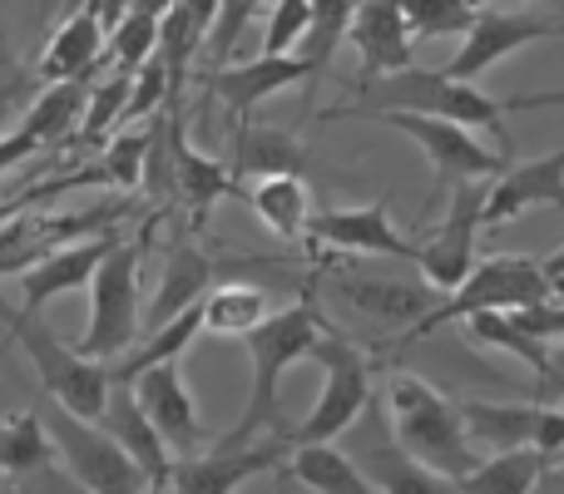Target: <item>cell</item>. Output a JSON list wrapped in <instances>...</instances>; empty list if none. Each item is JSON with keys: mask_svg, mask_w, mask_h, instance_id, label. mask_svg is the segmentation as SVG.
<instances>
[{"mask_svg": "<svg viewBox=\"0 0 564 494\" xmlns=\"http://www.w3.org/2000/svg\"><path fill=\"white\" fill-rule=\"evenodd\" d=\"M89 0H59V15H75V10H85Z\"/></svg>", "mask_w": 564, "mask_h": 494, "instance_id": "obj_49", "label": "cell"}, {"mask_svg": "<svg viewBox=\"0 0 564 494\" xmlns=\"http://www.w3.org/2000/svg\"><path fill=\"white\" fill-rule=\"evenodd\" d=\"M258 6H263V0H218V15H214V25H208V35H204V55H208L204 69L224 65L228 50H234L238 40H243V30L253 25Z\"/></svg>", "mask_w": 564, "mask_h": 494, "instance_id": "obj_38", "label": "cell"}, {"mask_svg": "<svg viewBox=\"0 0 564 494\" xmlns=\"http://www.w3.org/2000/svg\"><path fill=\"white\" fill-rule=\"evenodd\" d=\"M371 114H431V119H451L460 129H496L500 154H510V134H506V109L490 95H480L476 85L446 79L441 69H397L357 85L351 105H332L322 109V119H371Z\"/></svg>", "mask_w": 564, "mask_h": 494, "instance_id": "obj_1", "label": "cell"}, {"mask_svg": "<svg viewBox=\"0 0 564 494\" xmlns=\"http://www.w3.org/2000/svg\"><path fill=\"white\" fill-rule=\"evenodd\" d=\"M530 208H560L564 213V144L530 164H506V174L490 178L480 228H506Z\"/></svg>", "mask_w": 564, "mask_h": 494, "instance_id": "obj_19", "label": "cell"}, {"mask_svg": "<svg viewBox=\"0 0 564 494\" xmlns=\"http://www.w3.org/2000/svg\"><path fill=\"white\" fill-rule=\"evenodd\" d=\"M198 85H204L208 99H218L234 119H248L268 95H278V89L312 85V69L302 55H258V59H248V65L198 69Z\"/></svg>", "mask_w": 564, "mask_h": 494, "instance_id": "obj_18", "label": "cell"}, {"mask_svg": "<svg viewBox=\"0 0 564 494\" xmlns=\"http://www.w3.org/2000/svg\"><path fill=\"white\" fill-rule=\"evenodd\" d=\"M129 386H134L139 410L149 416V426L159 430V440H164V450L174 460L194 455V450L204 446V420H198V406H194V396H188V386H184L178 361H164V366L139 371Z\"/></svg>", "mask_w": 564, "mask_h": 494, "instance_id": "obj_17", "label": "cell"}, {"mask_svg": "<svg viewBox=\"0 0 564 494\" xmlns=\"http://www.w3.org/2000/svg\"><path fill=\"white\" fill-rule=\"evenodd\" d=\"M347 430H351V440L341 446V455L357 465V475L377 494H460L456 480L426 470L421 460H411L406 450L397 446V436H391V426H387V410H377L371 400Z\"/></svg>", "mask_w": 564, "mask_h": 494, "instance_id": "obj_10", "label": "cell"}, {"mask_svg": "<svg viewBox=\"0 0 564 494\" xmlns=\"http://www.w3.org/2000/svg\"><path fill=\"white\" fill-rule=\"evenodd\" d=\"M208 287H214V252H204L194 238L178 233L164 252V272H159V292L144 311V331L159 327V321H169V317H178V311L198 307Z\"/></svg>", "mask_w": 564, "mask_h": 494, "instance_id": "obj_25", "label": "cell"}, {"mask_svg": "<svg viewBox=\"0 0 564 494\" xmlns=\"http://www.w3.org/2000/svg\"><path fill=\"white\" fill-rule=\"evenodd\" d=\"M253 218L263 228H273L282 243H302L307 238V218H312V194L297 174H273V178H253V184H238V194Z\"/></svg>", "mask_w": 564, "mask_h": 494, "instance_id": "obj_28", "label": "cell"}, {"mask_svg": "<svg viewBox=\"0 0 564 494\" xmlns=\"http://www.w3.org/2000/svg\"><path fill=\"white\" fill-rule=\"evenodd\" d=\"M20 89H25V79H10V85L0 89V134H6L10 114H15V105H20Z\"/></svg>", "mask_w": 564, "mask_h": 494, "instance_id": "obj_46", "label": "cell"}, {"mask_svg": "<svg viewBox=\"0 0 564 494\" xmlns=\"http://www.w3.org/2000/svg\"><path fill=\"white\" fill-rule=\"evenodd\" d=\"M490 184H456L441 228L426 238V248H416V267L426 277V287L456 292L466 282V272L476 267V238H480V208H486Z\"/></svg>", "mask_w": 564, "mask_h": 494, "instance_id": "obj_16", "label": "cell"}, {"mask_svg": "<svg viewBox=\"0 0 564 494\" xmlns=\"http://www.w3.org/2000/svg\"><path fill=\"white\" fill-rule=\"evenodd\" d=\"M371 119L401 129L406 139H416L426 149L431 168H436V198L451 194L456 184H490L510 164L500 149H486L470 129L451 124V119H431V114H371Z\"/></svg>", "mask_w": 564, "mask_h": 494, "instance_id": "obj_11", "label": "cell"}, {"mask_svg": "<svg viewBox=\"0 0 564 494\" xmlns=\"http://www.w3.org/2000/svg\"><path fill=\"white\" fill-rule=\"evenodd\" d=\"M273 311V297H268V287H258V282H243V277H228L218 282V287L204 292V301H198V317H204V331H214V337H248V331L258 327V321Z\"/></svg>", "mask_w": 564, "mask_h": 494, "instance_id": "obj_30", "label": "cell"}, {"mask_svg": "<svg viewBox=\"0 0 564 494\" xmlns=\"http://www.w3.org/2000/svg\"><path fill=\"white\" fill-rule=\"evenodd\" d=\"M307 10L312 0H278L268 10V30H263V55H292L297 40L307 35Z\"/></svg>", "mask_w": 564, "mask_h": 494, "instance_id": "obj_40", "label": "cell"}, {"mask_svg": "<svg viewBox=\"0 0 564 494\" xmlns=\"http://www.w3.org/2000/svg\"><path fill=\"white\" fill-rule=\"evenodd\" d=\"M85 99H89V79H65V85H45L30 109L20 114V134H30L40 149H59L75 139L79 114H85Z\"/></svg>", "mask_w": 564, "mask_h": 494, "instance_id": "obj_29", "label": "cell"}, {"mask_svg": "<svg viewBox=\"0 0 564 494\" xmlns=\"http://www.w3.org/2000/svg\"><path fill=\"white\" fill-rule=\"evenodd\" d=\"M119 233H99V238H85V243H69V248H55L50 257H40L35 267L20 272V311H40L45 301L65 297V292H79L89 287L95 267L105 262V252L115 248Z\"/></svg>", "mask_w": 564, "mask_h": 494, "instance_id": "obj_23", "label": "cell"}, {"mask_svg": "<svg viewBox=\"0 0 564 494\" xmlns=\"http://www.w3.org/2000/svg\"><path fill=\"white\" fill-rule=\"evenodd\" d=\"M351 50L361 55V75L357 85L381 75H397V69L411 65V35H406V20H401L397 0H357L351 10V25H347Z\"/></svg>", "mask_w": 564, "mask_h": 494, "instance_id": "obj_22", "label": "cell"}, {"mask_svg": "<svg viewBox=\"0 0 564 494\" xmlns=\"http://www.w3.org/2000/svg\"><path fill=\"white\" fill-rule=\"evenodd\" d=\"M397 6L411 40H446L466 35L476 25V15L486 10V0H397Z\"/></svg>", "mask_w": 564, "mask_h": 494, "instance_id": "obj_34", "label": "cell"}, {"mask_svg": "<svg viewBox=\"0 0 564 494\" xmlns=\"http://www.w3.org/2000/svg\"><path fill=\"white\" fill-rule=\"evenodd\" d=\"M139 262H144V238H115L105 262L89 277V331L79 337L85 361H115L144 331V307H139Z\"/></svg>", "mask_w": 564, "mask_h": 494, "instance_id": "obj_6", "label": "cell"}, {"mask_svg": "<svg viewBox=\"0 0 564 494\" xmlns=\"http://www.w3.org/2000/svg\"><path fill=\"white\" fill-rule=\"evenodd\" d=\"M307 252H337V257H397V262H416V243L397 233L391 223V204L361 208H332V213H312L307 218Z\"/></svg>", "mask_w": 564, "mask_h": 494, "instance_id": "obj_15", "label": "cell"}, {"mask_svg": "<svg viewBox=\"0 0 564 494\" xmlns=\"http://www.w3.org/2000/svg\"><path fill=\"white\" fill-rule=\"evenodd\" d=\"M486 6H496V0H486ZM530 6H545V15H560L564 0H530Z\"/></svg>", "mask_w": 564, "mask_h": 494, "instance_id": "obj_48", "label": "cell"}, {"mask_svg": "<svg viewBox=\"0 0 564 494\" xmlns=\"http://www.w3.org/2000/svg\"><path fill=\"white\" fill-rule=\"evenodd\" d=\"M506 317H510V327L525 331L530 341H555V337H564V301H555V297L530 301V307H516V311H506Z\"/></svg>", "mask_w": 564, "mask_h": 494, "instance_id": "obj_41", "label": "cell"}, {"mask_svg": "<svg viewBox=\"0 0 564 494\" xmlns=\"http://www.w3.org/2000/svg\"><path fill=\"white\" fill-rule=\"evenodd\" d=\"M169 149H174V188H178V204L188 208V228H204L208 213L218 208V198H234L238 184L214 154H198L184 134V114L169 105Z\"/></svg>", "mask_w": 564, "mask_h": 494, "instance_id": "obj_21", "label": "cell"}, {"mask_svg": "<svg viewBox=\"0 0 564 494\" xmlns=\"http://www.w3.org/2000/svg\"><path fill=\"white\" fill-rule=\"evenodd\" d=\"M535 410L540 406H496V400H460V430L470 446L486 450H520L535 436Z\"/></svg>", "mask_w": 564, "mask_h": 494, "instance_id": "obj_31", "label": "cell"}, {"mask_svg": "<svg viewBox=\"0 0 564 494\" xmlns=\"http://www.w3.org/2000/svg\"><path fill=\"white\" fill-rule=\"evenodd\" d=\"M35 154H40V144H35L30 134H20V129H6V134H0V174H10V168L30 164Z\"/></svg>", "mask_w": 564, "mask_h": 494, "instance_id": "obj_43", "label": "cell"}, {"mask_svg": "<svg viewBox=\"0 0 564 494\" xmlns=\"http://www.w3.org/2000/svg\"><path fill=\"white\" fill-rule=\"evenodd\" d=\"M0 321L10 327V347H20L30 356L40 386H45V400L65 406L69 416H79V420H99L105 396H109L105 361H85L75 347H65V341L40 321V311H20V307L0 301Z\"/></svg>", "mask_w": 564, "mask_h": 494, "instance_id": "obj_5", "label": "cell"}, {"mask_svg": "<svg viewBox=\"0 0 564 494\" xmlns=\"http://www.w3.org/2000/svg\"><path fill=\"white\" fill-rule=\"evenodd\" d=\"M322 331H327V317H322L307 282H302L297 301L268 311V317L248 331L243 347H248V356H253V391H248V406H243V416H238V426L224 436V446H248V440H258V430H278L282 436V416H278L282 371H288L292 361L312 356Z\"/></svg>", "mask_w": 564, "mask_h": 494, "instance_id": "obj_2", "label": "cell"}, {"mask_svg": "<svg viewBox=\"0 0 564 494\" xmlns=\"http://www.w3.org/2000/svg\"><path fill=\"white\" fill-rule=\"evenodd\" d=\"M351 10H357V0H312V10H307V35H302L297 50H292V55L307 59L312 85H322V79H327L332 55H337V45L347 40Z\"/></svg>", "mask_w": 564, "mask_h": 494, "instance_id": "obj_32", "label": "cell"}, {"mask_svg": "<svg viewBox=\"0 0 564 494\" xmlns=\"http://www.w3.org/2000/svg\"><path fill=\"white\" fill-rule=\"evenodd\" d=\"M228 174L234 184H253V178H273V174H297L307 168V144L297 134L278 124H253V119H238L234 139H228Z\"/></svg>", "mask_w": 564, "mask_h": 494, "instance_id": "obj_24", "label": "cell"}, {"mask_svg": "<svg viewBox=\"0 0 564 494\" xmlns=\"http://www.w3.org/2000/svg\"><path fill=\"white\" fill-rule=\"evenodd\" d=\"M560 20H564V10H560Z\"/></svg>", "mask_w": 564, "mask_h": 494, "instance_id": "obj_52", "label": "cell"}, {"mask_svg": "<svg viewBox=\"0 0 564 494\" xmlns=\"http://www.w3.org/2000/svg\"><path fill=\"white\" fill-rule=\"evenodd\" d=\"M560 277H564V267H560ZM560 277H555V282H560Z\"/></svg>", "mask_w": 564, "mask_h": 494, "instance_id": "obj_51", "label": "cell"}, {"mask_svg": "<svg viewBox=\"0 0 564 494\" xmlns=\"http://www.w3.org/2000/svg\"><path fill=\"white\" fill-rule=\"evenodd\" d=\"M317 262V277H307L312 297H332V307L341 317L361 321L371 331H391L401 327L411 341V331L436 311V287L426 282H401V277H377L371 267H357V262H341L337 252H312Z\"/></svg>", "mask_w": 564, "mask_h": 494, "instance_id": "obj_4", "label": "cell"}, {"mask_svg": "<svg viewBox=\"0 0 564 494\" xmlns=\"http://www.w3.org/2000/svg\"><path fill=\"white\" fill-rule=\"evenodd\" d=\"M0 475L10 480H40V494H65V480L55 470V446H50L40 410H15L0 426Z\"/></svg>", "mask_w": 564, "mask_h": 494, "instance_id": "obj_26", "label": "cell"}, {"mask_svg": "<svg viewBox=\"0 0 564 494\" xmlns=\"http://www.w3.org/2000/svg\"><path fill=\"white\" fill-rule=\"evenodd\" d=\"M288 455H292L288 436L248 440V446H224V440H214V450H204V455H178L174 465H169L164 494H234L253 475L282 470Z\"/></svg>", "mask_w": 564, "mask_h": 494, "instance_id": "obj_14", "label": "cell"}, {"mask_svg": "<svg viewBox=\"0 0 564 494\" xmlns=\"http://www.w3.org/2000/svg\"><path fill=\"white\" fill-rule=\"evenodd\" d=\"M545 297H555V277L545 272V262H535V257L476 262V267L466 272V282H460L446 301H436V311L411 331V341L446 327V321L476 317V311H516V307H530V301H545Z\"/></svg>", "mask_w": 564, "mask_h": 494, "instance_id": "obj_9", "label": "cell"}, {"mask_svg": "<svg viewBox=\"0 0 564 494\" xmlns=\"http://www.w3.org/2000/svg\"><path fill=\"white\" fill-rule=\"evenodd\" d=\"M144 144H149V129H119V134H109L105 149H99V168H105V184H115V188H139Z\"/></svg>", "mask_w": 564, "mask_h": 494, "instance_id": "obj_37", "label": "cell"}, {"mask_svg": "<svg viewBox=\"0 0 564 494\" xmlns=\"http://www.w3.org/2000/svg\"><path fill=\"white\" fill-rule=\"evenodd\" d=\"M560 267H564V248H560V252H555V257H550V262H545V272H550V277H560Z\"/></svg>", "mask_w": 564, "mask_h": 494, "instance_id": "obj_50", "label": "cell"}, {"mask_svg": "<svg viewBox=\"0 0 564 494\" xmlns=\"http://www.w3.org/2000/svg\"><path fill=\"white\" fill-rule=\"evenodd\" d=\"M124 213H129V204L89 208V213H30V208H20V213H10L6 228H0V277H20V272L35 267V262L50 257L55 248L115 233V223Z\"/></svg>", "mask_w": 564, "mask_h": 494, "instance_id": "obj_12", "label": "cell"}, {"mask_svg": "<svg viewBox=\"0 0 564 494\" xmlns=\"http://www.w3.org/2000/svg\"><path fill=\"white\" fill-rule=\"evenodd\" d=\"M466 331H470L476 341H486V347L520 356L530 371H535V376L550 381V351H545V341H530L525 331H516L506 311H476V317H466Z\"/></svg>", "mask_w": 564, "mask_h": 494, "instance_id": "obj_36", "label": "cell"}, {"mask_svg": "<svg viewBox=\"0 0 564 494\" xmlns=\"http://www.w3.org/2000/svg\"><path fill=\"white\" fill-rule=\"evenodd\" d=\"M540 470H545V455L520 446V450H500V455L480 460V465L470 470L466 480H456V485H460V494H530Z\"/></svg>", "mask_w": 564, "mask_h": 494, "instance_id": "obj_33", "label": "cell"}, {"mask_svg": "<svg viewBox=\"0 0 564 494\" xmlns=\"http://www.w3.org/2000/svg\"><path fill=\"white\" fill-rule=\"evenodd\" d=\"M40 426H45L50 446H55V460H65L69 480L85 494H154L134 460L99 430V420H79L65 406L45 400L40 406Z\"/></svg>", "mask_w": 564, "mask_h": 494, "instance_id": "obj_8", "label": "cell"}, {"mask_svg": "<svg viewBox=\"0 0 564 494\" xmlns=\"http://www.w3.org/2000/svg\"><path fill=\"white\" fill-rule=\"evenodd\" d=\"M550 381H560V386H564V347L550 351Z\"/></svg>", "mask_w": 564, "mask_h": 494, "instance_id": "obj_47", "label": "cell"}, {"mask_svg": "<svg viewBox=\"0 0 564 494\" xmlns=\"http://www.w3.org/2000/svg\"><path fill=\"white\" fill-rule=\"evenodd\" d=\"M99 430H105V436L115 440V446L124 450L129 460H134L139 475L149 480V490H154V494L169 490V465H174V455L164 450L159 430L149 426V416L139 410L134 386H129V381H109L105 410H99Z\"/></svg>", "mask_w": 564, "mask_h": 494, "instance_id": "obj_20", "label": "cell"}, {"mask_svg": "<svg viewBox=\"0 0 564 494\" xmlns=\"http://www.w3.org/2000/svg\"><path fill=\"white\" fill-rule=\"evenodd\" d=\"M105 59V30L89 10H75V15L59 20V30L50 35L45 55L35 65V79L45 85H65V79H89Z\"/></svg>", "mask_w": 564, "mask_h": 494, "instance_id": "obj_27", "label": "cell"}, {"mask_svg": "<svg viewBox=\"0 0 564 494\" xmlns=\"http://www.w3.org/2000/svg\"><path fill=\"white\" fill-rule=\"evenodd\" d=\"M154 50H159V15L154 10H124V20L105 35V59L115 69H124V75H134Z\"/></svg>", "mask_w": 564, "mask_h": 494, "instance_id": "obj_35", "label": "cell"}, {"mask_svg": "<svg viewBox=\"0 0 564 494\" xmlns=\"http://www.w3.org/2000/svg\"><path fill=\"white\" fill-rule=\"evenodd\" d=\"M164 105H169V75H164V59H159V50H154V55L134 69V79H129V105H124L119 129L139 124V119H154Z\"/></svg>", "mask_w": 564, "mask_h": 494, "instance_id": "obj_39", "label": "cell"}, {"mask_svg": "<svg viewBox=\"0 0 564 494\" xmlns=\"http://www.w3.org/2000/svg\"><path fill=\"white\" fill-rule=\"evenodd\" d=\"M530 450H540V455H560L564 450V410L555 406H540L535 410V436H530Z\"/></svg>", "mask_w": 564, "mask_h": 494, "instance_id": "obj_42", "label": "cell"}, {"mask_svg": "<svg viewBox=\"0 0 564 494\" xmlns=\"http://www.w3.org/2000/svg\"><path fill=\"white\" fill-rule=\"evenodd\" d=\"M10 79H20V55H15V45H10V30L0 25V89H6Z\"/></svg>", "mask_w": 564, "mask_h": 494, "instance_id": "obj_45", "label": "cell"}, {"mask_svg": "<svg viewBox=\"0 0 564 494\" xmlns=\"http://www.w3.org/2000/svg\"><path fill=\"white\" fill-rule=\"evenodd\" d=\"M387 426L397 436V446L406 450L411 460H421L426 470L446 480H466L470 470L480 465L476 446L460 430V406L436 391L426 376H411V371H397L387 381Z\"/></svg>", "mask_w": 564, "mask_h": 494, "instance_id": "obj_3", "label": "cell"}, {"mask_svg": "<svg viewBox=\"0 0 564 494\" xmlns=\"http://www.w3.org/2000/svg\"><path fill=\"white\" fill-rule=\"evenodd\" d=\"M535 40H564V20L545 15V10H496V6H486L476 15V25L460 35V50L451 55V65L441 69V75L460 79V85H476L490 65H500L506 55L535 45Z\"/></svg>", "mask_w": 564, "mask_h": 494, "instance_id": "obj_13", "label": "cell"}, {"mask_svg": "<svg viewBox=\"0 0 564 494\" xmlns=\"http://www.w3.org/2000/svg\"><path fill=\"white\" fill-rule=\"evenodd\" d=\"M312 361H322V391L317 406L307 410L297 430H288V446H332L337 436H347V426L367 410L371 400V361L351 337H341L337 327H327L312 347Z\"/></svg>", "mask_w": 564, "mask_h": 494, "instance_id": "obj_7", "label": "cell"}, {"mask_svg": "<svg viewBox=\"0 0 564 494\" xmlns=\"http://www.w3.org/2000/svg\"><path fill=\"white\" fill-rule=\"evenodd\" d=\"M500 109H564V89H535V95H516Z\"/></svg>", "mask_w": 564, "mask_h": 494, "instance_id": "obj_44", "label": "cell"}]
</instances>
